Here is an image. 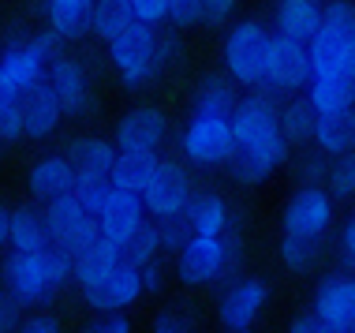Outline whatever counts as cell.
I'll return each instance as SVG.
<instances>
[{
    "label": "cell",
    "instance_id": "58",
    "mask_svg": "<svg viewBox=\"0 0 355 333\" xmlns=\"http://www.w3.org/2000/svg\"><path fill=\"white\" fill-rule=\"evenodd\" d=\"M352 154H355V146H352Z\"/></svg>",
    "mask_w": 355,
    "mask_h": 333
},
{
    "label": "cell",
    "instance_id": "25",
    "mask_svg": "<svg viewBox=\"0 0 355 333\" xmlns=\"http://www.w3.org/2000/svg\"><path fill=\"white\" fill-rule=\"evenodd\" d=\"M90 15H94V0H45L49 31H56L64 42H75L90 31Z\"/></svg>",
    "mask_w": 355,
    "mask_h": 333
},
{
    "label": "cell",
    "instance_id": "18",
    "mask_svg": "<svg viewBox=\"0 0 355 333\" xmlns=\"http://www.w3.org/2000/svg\"><path fill=\"white\" fill-rule=\"evenodd\" d=\"M0 71H4V79L12 83L15 94H23L26 87H34V83L45 79V60L37 56V49L31 45V34H12L4 45V53H0Z\"/></svg>",
    "mask_w": 355,
    "mask_h": 333
},
{
    "label": "cell",
    "instance_id": "1",
    "mask_svg": "<svg viewBox=\"0 0 355 333\" xmlns=\"http://www.w3.org/2000/svg\"><path fill=\"white\" fill-rule=\"evenodd\" d=\"M71 284V259L49 244L45 251H12L4 259V289L23 307H42Z\"/></svg>",
    "mask_w": 355,
    "mask_h": 333
},
{
    "label": "cell",
    "instance_id": "9",
    "mask_svg": "<svg viewBox=\"0 0 355 333\" xmlns=\"http://www.w3.org/2000/svg\"><path fill=\"white\" fill-rule=\"evenodd\" d=\"M284 161H288V139L273 135V139L251 142V146H236V154L228 157V173H232L236 184L254 187L262 180H270Z\"/></svg>",
    "mask_w": 355,
    "mask_h": 333
},
{
    "label": "cell",
    "instance_id": "26",
    "mask_svg": "<svg viewBox=\"0 0 355 333\" xmlns=\"http://www.w3.org/2000/svg\"><path fill=\"white\" fill-rule=\"evenodd\" d=\"M306 98L318 112L355 109V79H348V75H314L306 83Z\"/></svg>",
    "mask_w": 355,
    "mask_h": 333
},
{
    "label": "cell",
    "instance_id": "16",
    "mask_svg": "<svg viewBox=\"0 0 355 333\" xmlns=\"http://www.w3.org/2000/svg\"><path fill=\"white\" fill-rule=\"evenodd\" d=\"M176 273L191 289L214 284L220 273V236H191L176 251Z\"/></svg>",
    "mask_w": 355,
    "mask_h": 333
},
{
    "label": "cell",
    "instance_id": "57",
    "mask_svg": "<svg viewBox=\"0 0 355 333\" xmlns=\"http://www.w3.org/2000/svg\"><path fill=\"white\" fill-rule=\"evenodd\" d=\"M228 333H251V330H228Z\"/></svg>",
    "mask_w": 355,
    "mask_h": 333
},
{
    "label": "cell",
    "instance_id": "34",
    "mask_svg": "<svg viewBox=\"0 0 355 333\" xmlns=\"http://www.w3.org/2000/svg\"><path fill=\"white\" fill-rule=\"evenodd\" d=\"M161 232H157V221H142L135 232L123 240V247H120V259L123 262H131V266H146V262H153V259H161Z\"/></svg>",
    "mask_w": 355,
    "mask_h": 333
},
{
    "label": "cell",
    "instance_id": "39",
    "mask_svg": "<svg viewBox=\"0 0 355 333\" xmlns=\"http://www.w3.org/2000/svg\"><path fill=\"white\" fill-rule=\"evenodd\" d=\"M322 31H329L340 42L355 37V0H329L322 8Z\"/></svg>",
    "mask_w": 355,
    "mask_h": 333
},
{
    "label": "cell",
    "instance_id": "19",
    "mask_svg": "<svg viewBox=\"0 0 355 333\" xmlns=\"http://www.w3.org/2000/svg\"><path fill=\"white\" fill-rule=\"evenodd\" d=\"M26 187L37 203H49V198H60L75 187V165L68 154H49L31 165V176H26Z\"/></svg>",
    "mask_w": 355,
    "mask_h": 333
},
{
    "label": "cell",
    "instance_id": "45",
    "mask_svg": "<svg viewBox=\"0 0 355 333\" xmlns=\"http://www.w3.org/2000/svg\"><path fill=\"white\" fill-rule=\"evenodd\" d=\"M23 139V117H19V98L0 101V142H19Z\"/></svg>",
    "mask_w": 355,
    "mask_h": 333
},
{
    "label": "cell",
    "instance_id": "5",
    "mask_svg": "<svg viewBox=\"0 0 355 333\" xmlns=\"http://www.w3.org/2000/svg\"><path fill=\"white\" fill-rule=\"evenodd\" d=\"M45 83L53 87V94L60 98L64 117H86L94 109V90H90V68L79 56H53L45 64Z\"/></svg>",
    "mask_w": 355,
    "mask_h": 333
},
{
    "label": "cell",
    "instance_id": "31",
    "mask_svg": "<svg viewBox=\"0 0 355 333\" xmlns=\"http://www.w3.org/2000/svg\"><path fill=\"white\" fill-rule=\"evenodd\" d=\"M314 123H318V109L311 105L306 94H288V101L281 105V135L288 139V146H303V142L314 139Z\"/></svg>",
    "mask_w": 355,
    "mask_h": 333
},
{
    "label": "cell",
    "instance_id": "37",
    "mask_svg": "<svg viewBox=\"0 0 355 333\" xmlns=\"http://www.w3.org/2000/svg\"><path fill=\"white\" fill-rule=\"evenodd\" d=\"M325 187H329L333 203H348L355 198V154H337L329 161V176H325Z\"/></svg>",
    "mask_w": 355,
    "mask_h": 333
},
{
    "label": "cell",
    "instance_id": "36",
    "mask_svg": "<svg viewBox=\"0 0 355 333\" xmlns=\"http://www.w3.org/2000/svg\"><path fill=\"white\" fill-rule=\"evenodd\" d=\"M243 262H247V244L239 228H225L220 232V273L217 284H232L243 278Z\"/></svg>",
    "mask_w": 355,
    "mask_h": 333
},
{
    "label": "cell",
    "instance_id": "53",
    "mask_svg": "<svg viewBox=\"0 0 355 333\" xmlns=\"http://www.w3.org/2000/svg\"><path fill=\"white\" fill-rule=\"evenodd\" d=\"M19 333H60V322L42 311V315H31L26 322H19Z\"/></svg>",
    "mask_w": 355,
    "mask_h": 333
},
{
    "label": "cell",
    "instance_id": "44",
    "mask_svg": "<svg viewBox=\"0 0 355 333\" xmlns=\"http://www.w3.org/2000/svg\"><path fill=\"white\" fill-rule=\"evenodd\" d=\"M157 56H161V71L176 68L184 60V37H180V31H157Z\"/></svg>",
    "mask_w": 355,
    "mask_h": 333
},
{
    "label": "cell",
    "instance_id": "15",
    "mask_svg": "<svg viewBox=\"0 0 355 333\" xmlns=\"http://www.w3.org/2000/svg\"><path fill=\"white\" fill-rule=\"evenodd\" d=\"M19 117H23V139H49L64 120L60 98L53 94L49 83H34L19 94Z\"/></svg>",
    "mask_w": 355,
    "mask_h": 333
},
{
    "label": "cell",
    "instance_id": "13",
    "mask_svg": "<svg viewBox=\"0 0 355 333\" xmlns=\"http://www.w3.org/2000/svg\"><path fill=\"white\" fill-rule=\"evenodd\" d=\"M168 142V117L157 105H135L116 120V150H161Z\"/></svg>",
    "mask_w": 355,
    "mask_h": 333
},
{
    "label": "cell",
    "instance_id": "4",
    "mask_svg": "<svg viewBox=\"0 0 355 333\" xmlns=\"http://www.w3.org/2000/svg\"><path fill=\"white\" fill-rule=\"evenodd\" d=\"M180 150L191 165L198 169H217L228 165V157L236 154V135L228 117H206V112H191L184 135H180Z\"/></svg>",
    "mask_w": 355,
    "mask_h": 333
},
{
    "label": "cell",
    "instance_id": "12",
    "mask_svg": "<svg viewBox=\"0 0 355 333\" xmlns=\"http://www.w3.org/2000/svg\"><path fill=\"white\" fill-rule=\"evenodd\" d=\"M266 79H273L281 90L295 94L303 90L306 83L314 79L311 68V49L306 42H295V37H284L273 31V49H270V68H266Z\"/></svg>",
    "mask_w": 355,
    "mask_h": 333
},
{
    "label": "cell",
    "instance_id": "17",
    "mask_svg": "<svg viewBox=\"0 0 355 333\" xmlns=\"http://www.w3.org/2000/svg\"><path fill=\"white\" fill-rule=\"evenodd\" d=\"M142 221H146V203H142V195L123 191V187H112L109 203H105L101 214H98V228H101L105 240L123 247V240H128Z\"/></svg>",
    "mask_w": 355,
    "mask_h": 333
},
{
    "label": "cell",
    "instance_id": "38",
    "mask_svg": "<svg viewBox=\"0 0 355 333\" xmlns=\"http://www.w3.org/2000/svg\"><path fill=\"white\" fill-rule=\"evenodd\" d=\"M98 240H101L98 217H86V221H79V225L71 228V232H64L60 240H53V247H56V251H60V255H68V259L75 262V259H79L83 251H90V247L98 244Z\"/></svg>",
    "mask_w": 355,
    "mask_h": 333
},
{
    "label": "cell",
    "instance_id": "22",
    "mask_svg": "<svg viewBox=\"0 0 355 333\" xmlns=\"http://www.w3.org/2000/svg\"><path fill=\"white\" fill-rule=\"evenodd\" d=\"M314 146L322 154L337 157L348 154L355 146V109H340V112H318V123H314Z\"/></svg>",
    "mask_w": 355,
    "mask_h": 333
},
{
    "label": "cell",
    "instance_id": "23",
    "mask_svg": "<svg viewBox=\"0 0 355 333\" xmlns=\"http://www.w3.org/2000/svg\"><path fill=\"white\" fill-rule=\"evenodd\" d=\"M116 142H105L98 135H83L68 146V157L75 165V176H112L116 165Z\"/></svg>",
    "mask_w": 355,
    "mask_h": 333
},
{
    "label": "cell",
    "instance_id": "47",
    "mask_svg": "<svg viewBox=\"0 0 355 333\" xmlns=\"http://www.w3.org/2000/svg\"><path fill=\"white\" fill-rule=\"evenodd\" d=\"M202 8L206 0H168V19L176 26H195L202 23Z\"/></svg>",
    "mask_w": 355,
    "mask_h": 333
},
{
    "label": "cell",
    "instance_id": "2",
    "mask_svg": "<svg viewBox=\"0 0 355 333\" xmlns=\"http://www.w3.org/2000/svg\"><path fill=\"white\" fill-rule=\"evenodd\" d=\"M109 60L116 68L120 83L131 90L146 87L161 75V56H157V26L150 23H128L123 31L109 42Z\"/></svg>",
    "mask_w": 355,
    "mask_h": 333
},
{
    "label": "cell",
    "instance_id": "14",
    "mask_svg": "<svg viewBox=\"0 0 355 333\" xmlns=\"http://www.w3.org/2000/svg\"><path fill=\"white\" fill-rule=\"evenodd\" d=\"M228 120H232L236 146H251V142L281 135V105L258 98V94L239 98V105L232 109V117H228Z\"/></svg>",
    "mask_w": 355,
    "mask_h": 333
},
{
    "label": "cell",
    "instance_id": "3",
    "mask_svg": "<svg viewBox=\"0 0 355 333\" xmlns=\"http://www.w3.org/2000/svg\"><path fill=\"white\" fill-rule=\"evenodd\" d=\"M270 49H273V31L262 26L258 19H243L225 34V71L232 75L239 87H254L270 68Z\"/></svg>",
    "mask_w": 355,
    "mask_h": 333
},
{
    "label": "cell",
    "instance_id": "10",
    "mask_svg": "<svg viewBox=\"0 0 355 333\" xmlns=\"http://www.w3.org/2000/svg\"><path fill=\"white\" fill-rule=\"evenodd\" d=\"M311 311L325 326L355 333V273H329V278H322L318 289H314Z\"/></svg>",
    "mask_w": 355,
    "mask_h": 333
},
{
    "label": "cell",
    "instance_id": "56",
    "mask_svg": "<svg viewBox=\"0 0 355 333\" xmlns=\"http://www.w3.org/2000/svg\"><path fill=\"white\" fill-rule=\"evenodd\" d=\"M318 333H344V330H337V326H322Z\"/></svg>",
    "mask_w": 355,
    "mask_h": 333
},
{
    "label": "cell",
    "instance_id": "42",
    "mask_svg": "<svg viewBox=\"0 0 355 333\" xmlns=\"http://www.w3.org/2000/svg\"><path fill=\"white\" fill-rule=\"evenodd\" d=\"M325 176H329V154H322L318 146L295 157V180H300V187H311V184L325 187Z\"/></svg>",
    "mask_w": 355,
    "mask_h": 333
},
{
    "label": "cell",
    "instance_id": "48",
    "mask_svg": "<svg viewBox=\"0 0 355 333\" xmlns=\"http://www.w3.org/2000/svg\"><path fill=\"white\" fill-rule=\"evenodd\" d=\"M128 4H131V15H135L139 23L157 26L168 19V0H128Z\"/></svg>",
    "mask_w": 355,
    "mask_h": 333
},
{
    "label": "cell",
    "instance_id": "11",
    "mask_svg": "<svg viewBox=\"0 0 355 333\" xmlns=\"http://www.w3.org/2000/svg\"><path fill=\"white\" fill-rule=\"evenodd\" d=\"M79 292H83V300L90 311H123L142 296V273H139V266L120 259L98 284L79 289Z\"/></svg>",
    "mask_w": 355,
    "mask_h": 333
},
{
    "label": "cell",
    "instance_id": "8",
    "mask_svg": "<svg viewBox=\"0 0 355 333\" xmlns=\"http://www.w3.org/2000/svg\"><path fill=\"white\" fill-rule=\"evenodd\" d=\"M191 195H195V180L180 161H161L157 173L150 176L146 191H142V203H146V214L165 217V214H180L187 210Z\"/></svg>",
    "mask_w": 355,
    "mask_h": 333
},
{
    "label": "cell",
    "instance_id": "35",
    "mask_svg": "<svg viewBox=\"0 0 355 333\" xmlns=\"http://www.w3.org/2000/svg\"><path fill=\"white\" fill-rule=\"evenodd\" d=\"M311 49V68L314 75H340V64H344V42L333 37L329 31H318L306 42Z\"/></svg>",
    "mask_w": 355,
    "mask_h": 333
},
{
    "label": "cell",
    "instance_id": "55",
    "mask_svg": "<svg viewBox=\"0 0 355 333\" xmlns=\"http://www.w3.org/2000/svg\"><path fill=\"white\" fill-rule=\"evenodd\" d=\"M8 228H12V206L0 203V247L8 244Z\"/></svg>",
    "mask_w": 355,
    "mask_h": 333
},
{
    "label": "cell",
    "instance_id": "43",
    "mask_svg": "<svg viewBox=\"0 0 355 333\" xmlns=\"http://www.w3.org/2000/svg\"><path fill=\"white\" fill-rule=\"evenodd\" d=\"M157 232H161V247H165V251H180V247L195 236V228H191V217L180 210V214L157 217Z\"/></svg>",
    "mask_w": 355,
    "mask_h": 333
},
{
    "label": "cell",
    "instance_id": "21",
    "mask_svg": "<svg viewBox=\"0 0 355 333\" xmlns=\"http://www.w3.org/2000/svg\"><path fill=\"white\" fill-rule=\"evenodd\" d=\"M239 105V83L232 75H206L191 94V109L206 112V117H232Z\"/></svg>",
    "mask_w": 355,
    "mask_h": 333
},
{
    "label": "cell",
    "instance_id": "30",
    "mask_svg": "<svg viewBox=\"0 0 355 333\" xmlns=\"http://www.w3.org/2000/svg\"><path fill=\"white\" fill-rule=\"evenodd\" d=\"M187 217H191V228H195V236H220L228 228V203L220 195H214V191H202V195H191V203H187V210H184Z\"/></svg>",
    "mask_w": 355,
    "mask_h": 333
},
{
    "label": "cell",
    "instance_id": "49",
    "mask_svg": "<svg viewBox=\"0 0 355 333\" xmlns=\"http://www.w3.org/2000/svg\"><path fill=\"white\" fill-rule=\"evenodd\" d=\"M23 322V303H19L8 289H0V333H12Z\"/></svg>",
    "mask_w": 355,
    "mask_h": 333
},
{
    "label": "cell",
    "instance_id": "32",
    "mask_svg": "<svg viewBox=\"0 0 355 333\" xmlns=\"http://www.w3.org/2000/svg\"><path fill=\"white\" fill-rule=\"evenodd\" d=\"M42 217H45V228H49V240H60L64 232H71L79 221H86V217H94L86 206L75 198V191H68V195H60V198H49L45 203V210H42Z\"/></svg>",
    "mask_w": 355,
    "mask_h": 333
},
{
    "label": "cell",
    "instance_id": "29",
    "mask_svg": "<svg viewBox=\"0 0 355 333\" xmlns=\"http://www.w3.org/2000/svg\"><path fill=\"white\" fill-rule=\"evenodd\" d=\"M277 255H281L284 270H292V273H314V266L325 259V236H295V232H284Z\"/></svg>",
    "mask_w": 355,
    "mask_h": 333
},
{
    "label": "cell",
    "instance_id": "52",
    "mask_svg": "<svg viewBox=\"0 0 355 333\" xmlns=\"http://www.w3.org/2000/svg\"><path fill=\"white\" fill-rule=\"evenodd\" d=\"M337 255H340V262L348 266V270H355V214L348 217V225H344V232L337 240Z\"/></svg>",
    "mask_w": 355,
    "mask_h": 333
},
{
    "label": "cell",
    "instance_id": "27",
    "mask_svg": "<svg viewBox=\"0 0 355 333\" xmlns=\"http://www.w3.org/2000/svg\"><path fill=\"white\" fill-rule=\"evenodd\" d=\"M8 244L12 251H45L49 240V228L37 206H15L12 210V228H8Z\"/></svg>",
    "mask_w": 355,
    "mask_h": 333
},
{
    "label": "cell",
    "instance_id": "20",
    "mask_svg": "<svg viewBox=\"0 0 355 333\" xmlns=\"http://www.w3.org/2000/svg\"><path fill=\"white\" fill-rule=\"evenodd\" d=\"M322 0H277L273 8V31L295 42H311L322 31Z\"/></svg>",
    "mask_w": 355,
    "mask_h": 333
},
{
    "label": "cell",
    "instance_id": "28",
    "mask_svg": "<svg viewBox=\"0 0 355 333\" xmlns=\"http://www.w3.org/2000/svg\"><path fill=\"white\" fill-rule=\"evenodd\" d=\"M116 262H120V247L101 236L90 251H83L79 259L71 262V281L79 284V289H90V284H98Z\"/></svg>",
    "mask_w": 355,
    "mask_h": 333
},
{
    "label": "cell",
    "instance_id": "54",
    "mask_svg": "<svg viewBox=\"0 0 355 333\" xmlns=\"http://www.w3.org/2000/svg\"><path fill=\"white\" fill-rule=\"evenodd\" d=\"M325 326V322L314 315V311H303V315H295L292 322H288V333H318Z\"/></svg>",
    "mask_w": 355,
    "mask_h": 333
},
{
    "label": "cell",
    "instance_id": "46",
    "mask_svg": "<svg viewBox=\"0 0 355 333\" xmlns=\"http://www.w3.org/2000/svg\"><path fill=\"white\" fill-rule=\"evenodd\" d=\"M83 333H131V318L123 311H98V318H90Z\"/></svg>",
    "mask_w": 355,
    "mask_h": 333
},
{
    "label": "cell",
    "instance_id": "7",
    "mask_svg": "<svg viewBox=\"0 0 355 333\" xmlns=\"http://www.w3.org/2000/svg\"><path fill=\"white\" fill-rule=\"evenodd\" d=\"M281 228L295 236H325L333 228V195L325 187H300L281 210Z\"/></svg>",
    "mask_w": 355,
    "mask_h": 333
},
{
    "label": "cell",
    "instance_id": "6",
    "mask_svg": "<svg viewBox=\"0 0 355 333\" xmlns=\"http://www.w3.org/2000/svg\"><path fill=\"white\" fill-rule=\"evenodd\" d=\"M266 303H270V284L262 278H239L225 284V292L217 296V322L225 330H251Z\"/></svg>",
    "mask_w": 355,
    "mask_h": 333
},
{
    "label": "cell",
    "instance_id": "41",
    "mask_svg": "<svg viewBox=\"0 0 355 333\" xmlns=\"http://www.w3.org/2000/svg\"><path fill=\"white\" fill-rule=\"evenodd\" d=\"M112 176H75V198H79V203L86 206V210H90L94 217L101 214V206L109 203V195H112Z\"/></svg>",
    "mask_w": 355,
    "mask_h": 333
},
{
    "label": "cell",
    "instance_id": "24",
    "mask_svg": "<svg viewBox=\"0 0 355 333\" xmlns=\"http://www.w3.org/2000/svg\"><path fill=\"white\" fill-rule=\"evenodd\" d=\"M157 165H161L157 150H120L116 165H112V184L123 187V191L142 195L150 184V176L157 173Z\"/></svg>",
    "mask_w": 355,
    "mask_h": 333
},
{
    "label": "cell",
    "instance_id": "33",
    "mask_svg": "<svg viewBox=\"0 0 355 333\" xmlns=\"http://www.w3.org/2000/svg\"><path fill=\"white\" fill-rule=\"evenodd\" d=\"M128 23H135L128 0H94V15H90V31L94 37H101L105 45L116 37Z\"/></svg>",
    "mask_w": 355,
    "mask_h": 333
},
{
    "label": "cell",
    "instance_id": "50",
    "mask_svg": "<svg viewBox=\"0 0 355 333\" xmlns=\"http://www.w3.org/2000/svg\"><path fill=\"white\" fill-rule=\"evenodd\" d=\"M139 273H142V296H157V292L165 289V270H161V259L139 266Z\"/></svg>",
    "mask_w": 355,
    "mask_h": 333
},
{
    "label": "cell",
    "instance_id": "51",
    "mask_svg": "<svg viewBox=\"0 0 355 333\" xmlns=\"http://www.w3.org/2000/svg\"><path fill=\"white\" fill-rule=\"evenodd\" d=\"M236 4L239 0H206V8H202V23L209 26H220V23H228L236 12Z\"/></svg>",
    "mask_w": 355,
    "mask_h": 333
},
{
    "label": "cell",
    "instance_id": "40",
    "mask_svg": "<svg viewBox=\"0 0 355 333\" xmlns=\"http://www.w3.org/2000/svg\"><path fill=\"white\" fill-rule=\"evenodd\" d=\"M150 333H198V315L187 303H172V307H161L153 315Z\"/></svg>",
    "mask_w": 355,
    "mask_h": 333
}]
</instances>
